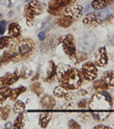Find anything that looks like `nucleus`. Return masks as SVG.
I'll list each match as a JSON object with an SVG mask.
<instances>
[{
    "instance_id": "nucleus-33",
    "label": "nucleus",
    "mask_w": 114,
    "mask_h": 129,
    "mask_svg": "<svg viewBox=\"0 0 114 129\" xmlns=\"http://www.w3.org/2000/svg\"><path fill=\"white\" fill-rule=\"evenodd\" d=\"M90 115H91V117L94 118V120H96V121H100V120H103L102 117H100V114L99 113H97V112H92Z\"/></svg>"
},
{
    "instance_id": "nucleus-37",
    "label": "nucleus",
    "mask_w": 114,
    "mask_h": 129,
    "mask_svg": "<svg viewBox=\"0 0 114 129\" xmlns=\"http://www.w3.org/2000/svg\"><path fill=\"white\" fill-rule=\"evenodd\" d=\"M38 37H39V39H40V40H45V38H46V32H45V31L39 32Z\"/></svg>"
},
{
    "instance_id": "nucleus-44",
    "label": "nucleus",
    "mask_w": 114,
    "mask_h": 129,
    "mask_svg": "<svg viewBox=\"0 0 114 129\" xmlns=\"http://www.w3.org/2000/svg\"><path fill=\"white\" fill-rule=\"evenodd\" d=\"M24 1H29V0H24Z\"/></svg>"
},
{
    "instance_id": "nucleus-29",
    "label": "nucleus",
    "mask_w": 114,
    "mask_h": 129,
    "mask_svg": "<svg viewBox=\"0 0 114 129\" xmlns=\"http://www.w3.org/2000/svg\"><path fill=\"white\" fill-rule=\"evenodd\" d=\"M31 72L32 71L30 70V69H22V70L20 71V73H18V77H21V78H29L30 76H31Z\"/></svg>"
},
{
    "instance_id": "nucleus-16",
    "label": "nucleus",
    "mask_w": 114,
    "mask_h": 129,
    "mask_svg": "<svg viewBox=\"0 0 114 129\" xmlns=\"http://www.w3.org/2000/svg\"><path fill=\"white\" fill-rule=\"evenodd\" d=\"M74 21L75 20L71 18L70 16H66V15H64V16H61L58 20H57V24H58L59 26H62V27H68L73 22H74Z\"/></svg>"
},
{
    "instance_id": "nucleus-1",
    "label": "nucleus",
    "mask_w": 114,
    "mask_h": 129,
    "mask_svg": "<svg viewBox=\"0 0 114 129\" xmlns=\"http://www.w3.org/2000/svg\"><path fill=\"white\" fill-rule=\"evenodd\" d=\"M89 106L94 110H109L113 106V98L106 90L97 91L91 97Z\"/></svg>"
},
{
    "instance_id": "nucleus-43",
    "label": "nucleus",
    "mask_w": 114,
    "mask_h": 129,
    "mask_svg": "<svg viewBox=\"0 0 114 129\" xmlns=\"http://www.w3.org/2000/svg\"><path fill=\"white\" fill-rule=\"evenodd\" d=\"M0 104H1V103H0ZM0 112H1V106H0Z\"/></svg>"
},
{
    "instance_id": "nucleus-3",
    "label": "nucleus",
    "mask_w": 114,
    "mask_h": 129,
    "mask_svg": "<svg viewBox=\"0 0 114 129\" xmlns=\"http://www.w3.org/2000/svg\"><path fill=\"white\" fill-rule=\"evenodd\" d=\"M80 74L83 80L94 81L95 79L97 78V66H96V64L91 63V62L85 63L80 70Z\"/></svg>"
},
{
    "instance_id": "nucleus-19",
    "label": "nucleus",
    "mask_w": 114,
    "mask_h": 129,
    "mask_svg": "<svg viewBox=\"0 0 114 129\" xmlns=\"http://www.w3.org/2000/svg\"><path fill=\"white\" fill-rule=\"evenodd\" d=\"M12 94V89L9 88V86H4L0 88V103H3L6 98L10 97Z\"/></svg>"
},
{
    "instance_id": "nucleus-9",
    "label": "nucleus",
    "mask_w": 114,
    "mask_h": 129,
    "mask_svg": "<svg viewBox=\"0 0 114 129\" xmlns=\"http://www.w3.org/2000/svg\"><path fill=\"white\" fill-rule=\"evenodd\" d=\"M54 94H55L56 97L64 98V100H66V101L72 100V97H73L72 93H71V90L66 89V88L63 87V86H59V87L55 88V90H54Z\"/></svg>"
},
{
    "instance_id": "nucleus-28",
    "label": "nucleus",
    "mask_w": 114,
    "mask_h": 129,
    "mask_svg": "<svg viewBox=\"0 0 114 129\" xmlns=\"http://www.w3.org/2000/svg\"><path fill=\"white\" fill-rule=\"evenodd\" d=\"M54 1L62 8H65L66 6H68V5L74 3V0H54Z\"/></svg>"
},
{
    "instance_id": "nucleus-10",
    "label": "nucleus",
    "mask_w": 114,
    "mask_h": 129,
    "mask_svg": "<svg viewBox=\"0 0 114 129\" xmlns=\"http://www.w3.org/2000/svg\"><path fill=\"white\" fill-rule=\"evenodd\" d=\"M113 3H114V0H94L91 3V7L96 10H100V9H104V8L113 5Z\"/></svg>"
},
{
    "instance_id": "nucleus-41",
    "label": "nucleus",
    "mask_w": 114,
    "mask_h": 129,
    "mask_svg": "<svg viewBox=\"0 0 114 129\" xmlns=\"http://www.w3.org/2000/svg\"><path fill=\"white\" fill-rule=\"evenodd\" d=\"M1 87H4V85H3V80H1V78H0V88Z\"/></svg>"
},
{
    "instance_id": "nucleus-6",
    "label": "nucleus",
    "mask_w": 114,
    "mask_h": 129,
    "mask_svg": "<svg viewBox=\"0 0 114 129\" xmlns=\"http://www.w3.org/2000/svg\"><path fill=\"white\" fill-rule=\"evenodd\" d=\"M33 49H34V42L31 39H23L17 46V50H18L20 55H22L24 57L29 56Z\"/></svg>"
},
{
    "instance_id": "nucleus-8",
    "label": "nucleus",
    "mask_w": 114,
    "mask_h": 129,
    "mask_svg": "<svg viewBox=\"0 0 114 129\" xmlns=\"http://www.w3.org/2000/svg\"><path fill=\"white\" fill-rule=\"evenodd\" d=\"M108 62V56L106 53V48L105 47H100L97 50L96 55H95V64L99 68H104Z\"/></svg>"
},
{
    "instance_id": "nucleus-31",
    "label": "nucleus",
    "mask_w": 114,
    "mask_h": 129,
    "mask_svg": "<svg viewBox=\"0 0 114 129\" xmlns=\"http://www.w3.org/2000/svg\"><path fill=\"white\" fill-rule=\"evenodd\" d=\"M6 25H7L6 21H1L0 22V34H4V32L6 31Z\"/></svg>"
},
{
    "instance_id": "nucleus-14",
    "label": "nucleus",
    "mask_w": 114,
    "mask_h": 129,
    "mask_svg": "<svg viewBox=\"0 0 114 129\" xmlns=\"http://www.w3.org/2000/svg\"><path fill=\"white\" fill-rule=\"evenodd\" d=\"M102 79L109 86V88H114V71H106L104 72Z\"/></svg>"
},
{
    "instance_id": "nucleus-21",
    "label": "nucleus",
    "mask_w": 114,
    "mask_h": 129,
    "mask_svg": "<svg viewBox=\"0 0 114 129\" xmlns=\"http://www.w3.org/2000/svg\"><path fill=\"white\" fill-rule=\"evenodd\" d=\"M50 118H51V113L50 112L42 113V114L40 115V120H39L40 127H42V128H46V127L48 126L49 121H50Z\"/></svg>"
},
{
    "instance_id": "nucleus-15",
    "label": "nucleus",
    "mask_w": 114,
    "mask_h": 129,
    "mask_svg": "<svg viewBox=\"0 0 114 129\" xmlns=\"http://www.w3.org/2000/svg\"><path fill=\"white\" fill-rule=\"evenodd\" d=\"M63 10H64V8H62V7H59L57 4L54 1V0H51L50 3H49V5H48V12L50 13L51 15H59V14H62L63 13Z\"/></svg>"
},
{
    "instance_id": "nucleus-32",
    "label": "nucleus",
    "mask_w": 114,
    "mask_h": 129,
    "mask_svg": "<svg viewBox=\"0 0 114 129\" xmlns=\"http://www.w3.org/2000/svg\"><path fill=\"white\" fill-rule=\"evenodd\" d=\"M68 127H70V128L79 129V128H80V124H79L78 122H75V121H73V120H71V121L68 122Z\"/></svg>"
},
{
    "instance_id": "nucleus-40",
    "label": "nucleus",
    "mask_w": 114,
    "mask_h": 129,
    "mask_svg": "<svg viewBox=\"0 0 114 129\" xmlns=\"http://www.w3.org/2000/svg\"><path fill=\"white\" fill-rule=\"evenodd\" d=\"M12 127V123H6V128H10Z\"/></svg>"
},
{
    "instance_id": "nucleus-24",
    "label": "nucleus",
    "mask_w": 114,
    "mask_h": 129,
    "mask_svg": "<svg viewBox=\"0 0 114 129\" xmlns=\"http://www.w3.org/2000/svg\"><path fill=\"white\" fill-rule=\"evenodd\" d=\"M87 57H88V55L86 54V51L81 50V51H79V53H75L74 59H75V62H77V63H81V62L86 61V59H87Z\"/></svg>"
},
{
    "instance_id": "nucleus-4",
    "label": "nucleus",
    "mask_w": 114,
    "mask_h": 129,
    "mask_svg": "<svg viewBox=\"0 0 114 129\" xmlns=\"http://www.w3.org/2000/svg\"><path fill=\"white\" fill-rule=\"evenodd\" d=\"M95 45H96V38L92 33H86L79 40V46H80L81 50L86 51V53L92 50Z\"/></svg>"
},
{
    "instance_id": "nucleus-25",
    "label": "nucleus",
    "mask_w": 114,
    "mask_h": 129,
    "mask_svg": "<svg viewBox=\"0 0 114 129\" xmlns=\"http://www.w3.org/2000/svg\"><path fill=\"white\" fill-rule=\"evenodd\" d=\"M24 107H25V104H24V103L21 102V101H18V102L15 103L13 111H14L15 114H20V113H22V112H23V110H24Z\"/></svg>"
},
{
    "instance_id": "nucleus-35",
    "label": "nucleus",
    "mask_w": 114,
    "mask_h": 129,
    "mask_svg": "<svg viewBox=\"0 0 114 129\" xmlns=\"http://www.w3.org/2000/svg\"><path fill=\"white\" fill-rule=\"evenodd\" d=\"M78 106L81 107V109H86V107H87V101H86V100L80 101V102H79V104H78Z\"/></svg>"
},
{
    "instance_id": "nucleus-26",
    "label": "nucleus",
    "mask_w": 114,
    "mask_h": 129,
    "mask_svg": "<svg viewBox=\"0 0 114 129\" xmlns=\"http://www.w3.org/2000/svg\"><path fill=\"white\" fill-rule=\"evenodd\" d=\"M10 45V37H3L0 38V49H4Z\"/></svg>"
},
{
    "instance_id": "nucleus-27",
    "label": "nucleus",
    "mask_w": 114,
    "mask_h": 129,
    "mask_svg": "<svg viewBox=\"0 0 114 129\" xmlns=\"http://www.w3.org/2000/svg\"><path fill=\"white\" fill-rule=\"evenodd\" d=\"M31 90L34 94H36V95H40V94L42 93V88H41L40 82H34L33 85L31 86Z\"/></svg>"
},
{
    "instance_id": "nucleus-34",
    "label": "nucleus",
    "mask_w": 114,
    "mask_h": 129,
    "mask_svg": "<svg viewBox=\"0 0 114 129\" xmlns=\"http://www.w3.org/2000/svg\"><path fill=\"white\" fill-rule=\"evenodd\" d=\"M91 117V115L89 114V113H83V114H81L80 115V118H81V120H82L83 122H88V120H89V118Z\"/></svg>"
},
{
    "instance_id": "nucleus-23",
    "label": "nucleus",
    "mask_w": 114,
    "mask_h": 129,
    "mask_svg": "<svg viewBox=\"0 0 114 129\" xmlns=\"http://www.w3.org/2000/svg\"><path fill=\"white\" fill-rule=\"evenodd\" d=\"M24 114H22V113H20L18 114V117H17V119L15 120L14 122V128H23L24 127Z\"/></svg>"
},
{
    "instance_id": "nucleus-17",
    "label": "nucleus",
    "mask_w": 114,
    "mask_h": 129,
    "mask_svg": "<svg viewBox=\"0 0 114 129\" xmlns=\"http://www.w3.org/2000/svg\"><path fill=\"white\" fill-rule=\"evenodd\" d=\"M8 33L12 38H16V37L20 36L21 33V27L17 23H12L9 24V27H8Z\"/></svg>"
},
{
    "instance_id": "nucleus-39",
    "label": "nucleus",
    "mask_w": 114,
    "mask_h": 129,
    "mask_svg": "<svg viewBox=\"0 0 114 129\" xmlns=\"http://www.w3.org/2000/svg\"><path fill=\"white\" fill-rule=\"evenodd\" d=\"M81 95H87V90H81Z\"/></svg>"
},
{
    "instance_id": "nucleus-2",
    "label": "nucleus",
    "mask_w": 114,
    "mask_h": 129,
    "mask_svg": "<svg viewBox=\"0 0 114 129\" xmlns=\"http://www.w3.org/2000/svg\"><path fill=\"white\" fill-rule=\"evenodd\" d=\"M82 77L80 74V71H78L77 69L70 68L67 70V72L64 74V77L59 80V82L62 83L63 87H65L68 90H73L79 88L82 85Z\"/></svg>"
},
{
    "instance_id": "nucleus-13",
    "label": "nucleus",
    "mask_w": 114,
    "mask_h": 129,
    "mask_svg": "<svg viewBox=\"0 0 114 129\" xmlns=\"http://www.w3.org/2000/svg\"><path fill=\"white\" fill-rule=\"evenodd\" d=\"M40 102H41V106L44 107V109H47V110H51L54 106H55V100L49 95L42 96Z\"/></svg>"
},
{
    "instance_id": "nucleus-36",
    "label": "nucleus",
    "mask_w": 114,
    "mask_h": 129,
    "mask_svg": "<svg viewBox=\"0 0 114 129\" xmlns=\"http://www.w3.org/2000/svg\"><path fill=\"white\" fill-rule=\"evenodd\" d=\"M107 44L111 45V46H114V33L108 38V40H107Z\"/></svg>"
},
{
    "instance_id": "nucleus-42",
    "label": "nucleus",
    "mask_w": 114,
    "mask_h": 129,
    "mask_svg": "<svg viewBox=\"0 0 114 129\" xmlns=\"http://www.w3.org/2000/svg\"><path fill=\"white\" fill-rule=\"evenodd\" d=\"M0 65H1V57H0Z\"/></svg>"
},
{
    "instance_id": "nucleus-11",
    "label": "nucleus",
    "mask_w": 114,
    "mask_h": 129,
    "mask_svg": "<svg viewBox=\"0 0 114 129\" xmlns=\"http://www.w3.org/2000/svg\"><path fill=\"white\" fill-rule=\"evenodd\" d=\"M18 73H7L6 76H4L1 78L3 80V85L4 86H10V85H14L17 80H18Z\"/></svg>"
},
{
    "instance_id": "nucleus-22",
    "label": "nucleus",
    "mask_w": 114,
    "mask_h": 129,
    "mask_svg": "<svg viewBox=\"0 0 114 129\" xmlns=\"http://www.w3.org/2000/svg\"><path fill=\"white\" fill-rule=\"evenodd\" d=\"M25 90H26V88L23 87V86H21V87L16 88V89H14V90H12V94H10V100H12V101H16L17 97H18V96H20L23 91H25Z\"/></svg>"
},
{
    "instance_id": "nucleus-5",
    "label": "nucleus",
    "mask_w": 114,
    "mask_h": 129,
    "mask_svg": "<svg viewBox=\"0 0 114 129\" xmlns=\"http://www.w3.org/2000/svg\"><path fill=\"white\" fill-rule=\"evenodd\" d=\"M62 45H63V49L68 56L72 59H74L75 56V45H74V39H73L72 34H67L66 37H64L62 40Z\"/></svg>"
},
{
    "instance_id": "nucleus-12",
    "label": "nucleus",
    "mask_w": 114,
    "mask_h": 129,
    "mask_svg": "<svg viewBox=\"0 0 114 129\" xmlns=\"http://www.w3.org/2000/svg\"><path fill=\"white\" fill-rule=\"evenodd\" d=\"M56 69H57V66L54 64V62H49L48 63V69H47V73H46V77H45V79H46L47 81H53L54 79L56 78Z\"/></svg>"
},
{
    "instance_id": "nucleus-7",
    "label": "nucleus",
    "mask_w": 114,
    "mask_h": 129,
    "mask_svg": "<svg viewBox=\"0 0 114 129\" xmlns=\"http://www.w3.org/2000/svg\"><path fill=\"white\" fill-rule=\"evenodd\" d=\"M82 12H83V8L81 7L80 5L74 4V5L66 6V7L64 8V10H63V14L66 15V16H70L71 18H73V20H77L78 17L81 16Z\"/></svg>"
},
{
    "instance_id": "nucleus-18",
    "label": "nucleus",
    "mask_w": 114,
    "mask_h": 129,
    "mask_svg": "<svg viewBox=\"0 0 114 129\" xmlns=\"http://www.w3.org/2000/svg\"><path fill=\"white\" fill-rule=\"evenodd\" d=\"M92 88H94L95 90H97V91H102V90H108L109 89V86L107 85L106 82H105L103 79H100V80H96L94 82V85H92Z\"/></svg>"
},
{
    "instance_id": "nucleus-30",
    "label": "nucleus",
    "mask_w": 114,
    "mask_h": 129,
    "mask_svg": "<svg viewBox=\"0 0 114 129\" xmlns=\"http://www.w3.org/2000/svg\"><path fill=\"white\" fill-rule=\"evenodd\" d=\"M9 110H10L9 106H5L4 109H1L0 115H1V118H3L4 120H7L8 119V117H9Z\"/></svg>"
},
{
    "instance_id": "nucleus-20",
    "label": "nucleus",
    "mask_w": 114,
    "mask_h": 129,
    "mask_svg": "<svg viewBox=\"0 0 114 129\" xmlns=\"http://www.w3.org/2000/svg\"><path fill=\"white\" fill-rule=\"evenodd\" d=\"M70 68H71V66L64 65V64H62V65L57 66V69H56V79H57L58 81L61 80V79L64 77V74L67 72V70H68Z\"/></svg>"
},
{
    "instance_id": "nucleus-38",
    "label": "nucleus",
    "mask_w": 114,
    "mask_h": 129,
    "mask_svg": "<svg viewBox=\"0 0 114 129\" xmlns=\"http://www.w3.org/2000/svg\"><path fill=\"white\" fill-rule=\"evenodd\" d=\"M95 128H96V129H107L108 127L105 126V124H97V126L95 127Z\"/></svg>"
}]
</instances>
